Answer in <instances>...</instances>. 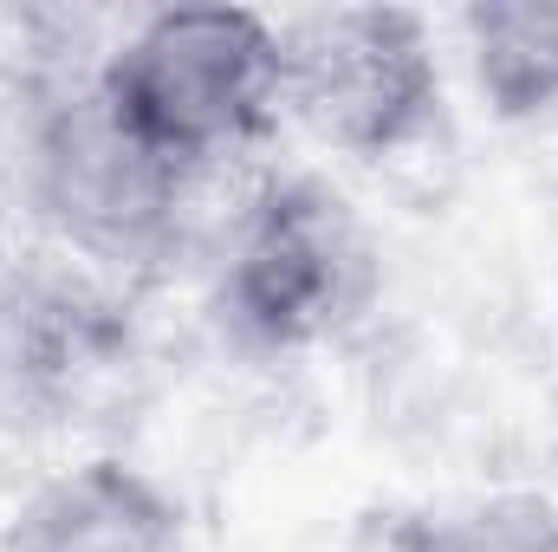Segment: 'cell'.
Here are the masks:
<instances>
[{"instance_id":"cell-8","label":"cell","mask_w":558,"mask_h":552,"mask_svg":"<svg viewBox=\"0 0 558 552\" xmlns=\"http://www.w3.org/2000/svg\"><path fill=\"white\" fill-rule=\"evenodd\" d=\"M390 552H558V501L533 488L474 494L397 520Z\"/></svg>"},{"instance_id":"cell-9","label":"cell","mask_w":558,"mask_h":552,"mask_svg":"<svg viewBox=\"0 0 558 552\" xmlns=\"http://www.w3.org/2000/svg\"><path fill=\"white\" fill-rule=\"evenodd\" d=\"M0 235H7V202H0Z\"/></svg>"},{"instance_id":"cell-1","label":"cell","mask_w":558,"mask_h":552,"mask_svg":"<svg viewBox=\"0 0 558 552\" xmlns=\"http://www.w3.org/2000/svg\"><path fill=\"white\" fill-rule=\"evenodd\" d=\"M13 149L20 202L85 267L149 274L175 254L195 176L118 118V105L98 85V65L33 79Z\"/></svg>"},{"instance_id":"cell-7","label":"cell","mask_w":558,"mask_h":552,"mask_svg":"<svg viewBox=\"0 0 558 552\" xmlns=\"http://www.w3.org/2000/svg\"><path fill=\"white\" fill-rule=\"evenodd\" d=\"M461 52L494 118L526 124L558 111V7L553 0H474L461 7Z\"/></svg>"},{"instance_id":"cell-6","label":"cell","mask_w":558,"mask_h":552,"mask_svg":"<svg viewBox=\"0 0 558 552\" xmlns=\"http://www.w3.org/2000/svg\"><path fill=\"white\" fill-rule=\"evenodd\" d=\"M182 501L124 455H85L46 475L7 520L0 552H182Z\"/></svg>"},{"instance_id":"cell-4","label":"cell","mask_w":558,"mask_h":552,"mask_svg":"<svg viewBox=\"0 0 558 552\" xmlns=\"http://www.w3.org/2000/svg\"><path fill=\"white\" fill-rule=\"evenodd\" d=\"M279 111L338 156H397L441 111L435 26L410 7H318L279 26Z\"/></svg>"},{"instance_id":"cell-3","label":"cell","mask_w":558,"mask_h":552,"mask_svg":"<svg viewBox=\"0 0 558 552\" xmlns=\"http://www.w3.org/2000/svg\"><path fill=\"white\" fill-rule=\"evenodd\" d=\"M377 299V241L325 176H274L247 195L221 267L215 325L247 358H292L351 332Z\"/></svg>"},{"instance_id":"cell-5","label":"cell","mask_w":558,"mask_h":552,"mask_svg":"<svg viewBox=\"0 0 558 552\" xmlns=\"http://www.w3.org/2000/svg\"><path fill=\"white\" fill-rule=\"evenodd\" d=\"M124 351V319L65 267H0V429H52Z\"/></svg>"},{"instance_id":"cell-2","label":"cell","mask_w":558,"mask_h":552,"mask_svg":"<svg viewBox=\"0 0 558 552\" xmlns=\"http://www.w3.org/2000/svg\"><path fill=\"white\" fill-rule=\"evenodd\" d=\"M98 85L143 143L202 176L274 131L279 26L254 7H162L98 59Z\"/></svg>"}]
</instances>
